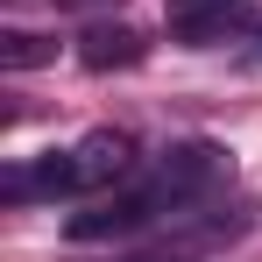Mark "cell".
Listing matches in <instances>:
<instances>
[{"mask_svg": "<svg viewBox=\"0 0 262 262\" xmlns=\"http://www.w3.org/2000/svg\"><path fill=\"white\" fill-rule=\"evenodd\" d=\"M163 14L184 43H220L227 29L248 21V0H163Z\"/></svg>", "mask_w": 262, "mask_h": 262, "instance_id": "4", "label": "cell"}, {"mask_svg": "<svg viewBox=\"0 0 262 262\" xmlns=\"http://www.w3.org/2000/svg\"><path fill=\"white\" fill-rule=\"evenodd\" d=\"M142 57V36L135 29H92L85 36V64L92 71H114V64H135Z\"/></svg>", "mask_w": 262, "mask_h": 262, "instance_id": "5", "label": "cell"}, {"mask_svg": "<svg viewBox=\"0 0 262 262\" xmlns=\"http://www.w3.org/2000/svg\"><path fill=\"white\" fill-rule=\"evenodd\" d=\"M64 7H121V0H64Z\"/></svg>", "mask_w": 262, "mask_h": 262, "instance_id": "7", "label": "cell"}, {"mask_svg": "<svg viewBox=\"0 0 262 262\" xmlns=\"http://www.w3.org/2000/svg\"><path fill=\"white\" fill-rule=\"evenodd\" d=\"M71 170H78V191H114L135 170V142L121 128H92L85 142H71Z\"/></svg>", "mask_w": 262, "mask_h": 262, "instance_id": "2", "label": "cell"}, {"mask_svg": "<svg viewBox=\"0 0 262 262\" xmlns=\"http://www.w3.org/2000/svg\"><path fill=\"white\" fill-rule=\"evenodd\" d=\"M149 213H156V191H149V184H135V191H121V199L106 191V199H99L92 213H71V241H106V234H135V227H142Z\"/></svg>", "mask_w": 262, "mask_h": 262, "instance_id": "3", "label": "cell"}, {"mask_svg": "<svg viewBox=\"0 0 262 262\" xmlns=\"http://www.w3.org/2000/svg\"><path fill=\"white\" fill-rule=\"evenodd\" d=\"M213 177H220V149L213 142H170L156 156V170H149V191H156V206H177V199L206 191Z\"/></svg>", "mask_w": 262, "mask_h": 262, "instance_id": "1", "label": "cell"}, {"mask_svg": "<svg viewBox=\"0 0 262 262\" xmlns=\"http://www.w3.org/2000/svg\"><path fill=\"white\" fill-rule=\"evenodd\" d=\"M255 57H262V29H255Z\"/></svg>", "mask_w": 262, "mask_h": 262, "instance_id": "8", "label": "cell"}, {"mask_svg": "<svg viewBox=\"0 0 262 262\" xmlns=\"http://www.w3.org/2000/svg\"><path fill=\"white\" fill-rule=\"evenodd\" d=\"M50 57H57V50H50L43 36H29V29H7V36H0V64H7V71H29V64H50Z\"/></svg>", "mask_w": 262, "mask_h": 262, "instance_id": "6", "label": "cell"}]
</instances>
